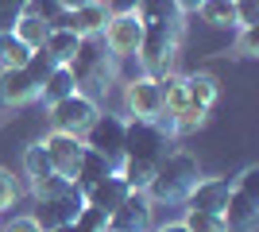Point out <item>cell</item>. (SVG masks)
I'll use <instances>...</instances> for the list:
<instances>
[{
    "label": "cell",
    "instance_id": "30bf717a",
    "mask_svg": "<svg viewBox=\"0 0 259 232\" xmlns=\"http://www.w3.org/2000/svg\"><path fill=\"white\" fill-rule=\"evenodd\" d=\"M101 39H105V47L112 51L116 62L136 58V55H140V43H143V23H140V16H136V12H128V16H108Z\"/></svg>",
    "mask_w": 259,
    "mask_h": 232
},
{
    "label": "cell",
    "instance_id": "1f68e13d",
    "mask_svg": "<svg viewBox=\"0 0 259 232\" xmlns=\"http://www.w3.org/2000/svg\"><path fill=\"white\" fill-rule=\"evenodd\" d=\"M108 8V16H128V12H136L140 8V0H101Z\"/></svg>",
    "mask_w": 259,
    "mask_h": 232
},
{
    "label": "cell",
    "instance_id": "277c9868",
    "mask_svg": "<svg viewBox=\"0 0 259 232\" xmlns=\"http://www.w3.org/2000/svg\"><path fill=\"white\" fill-rule=\"evenodd\" d=\"M197 182H201V166H197V159L190 151H170L159 166H155L151 186H147V198L162 201V205H182Z\"/></svg>",
    "mask_w": 259,
    "mask_h": 232
},
{
    "label": "cell",
    "instance_id": "2e32d148",
    "mask_svg": "<svg viewBox=\"0 0 259 232\" xmlns=\"http://www.w3.org/2000/svg\"><path fill=\"white\" fill-rule=\"evenodd\" d=\"M132 190H128V182L120 178V170H112L108 178H101L97 186H89L85 190V205H93V209H105V213H112L120 205V201L128 198Z\"/></svg>",
    "mask_w": 259,
    "mask_h": 232
},
{
    "label": "cell",
    "instance_id": "7402d4cb",
    "mask_svg": "<svg viewBox=\"0 0 259 232\" xmlns=\"http://www.w3.org/2000/svg\"><path fill=\"white\" fill-rule=\"evenodd\" d=\"M70 93H77V85H74V74H70V66H54L51 74H47L43 89H39V101H43L47 109H51L54 101L70 97Z\"/></svg>",
    "mask_w": 259,
    "mask_h": 232
},
{
    "label": "cell",
    "instance_id": "836d02e7",
    "mask_svg": "<svg viewBox=\"0 0 259 232\" xmlns=\"http://www.w3.org/2000/svg\"><path fill=\"white\" fill-rule=\"evenodd\" d=\"M155 232H186V224L178 221V224H162V228H155Z\"/></svg>",
    "mask_w": 259,
    "mask_h": 232
},
{
    "label": "cell",
    "instance_id": "d4e9b609",
    "mask_svg": "<svg viewBox=\"0 0 259 232\" xmlns=\"http://www.w3.org/2000/svg\"><path fill=\"white\" fill-rule=\"evenodd\" d=\"M54 232H108V213L85 205V209L77 213L70 224H62V228H54Z\"/></svg>",
    "mask_w": 259,
    "mask_h": 232
},
{
    "label": "cell",
    "instance_id": "8992f818",
    "mask_svg": "<svg viewBox=\"0 0 259 232\" xmlns=\"http://www.w3.org/2000/svg\"><path fill=\"white\" fill-rule=\"evenodd\" d=\"M170 151H174L170 132H166L159 120H128L124 124V159L159 166Z\"/></svg>",
    "mask_w": 259,
    "mask_h": 232
},
{
    "label": "cell",
    "instance_id": "ac0fdd59",
    "mask_svg": "<svg viewBox=\"0 0 259 232\" xmlns=\"http://www.w3.org/2000/svg\"><path fill=\"white\" fill-rule=\"evenodd\" d=\"M112 170H116V166L108 163V159H105V155H101V151H93V147H85V155H81V166H77L74 182H77V190L85 194L89 186H97L101 178H108V174H112Z\"/></svg>",
    "mask_w": 259,
    "mask_h": 232
},
{
    "label": "cell",
    "instance_id": "f1b7e54d",
    "mask_svg": "<svg viewBox=\"0 0 259 232\" xmlns=\"http://www.w3.org/2000/svg\"><path fill=\"white\" fill-rule=\"evenodd\" d=\"M16 201H20V186H16L12 170H4V166H0V209H12Z\"/></svg>",
    "mask_w": 259,
    "mask_h": 232
},
{
    "label": "cell",
    "instance_id": "52a82bcc",
    "mask_svg": "<svg viewBox=\"0 0 259 232\" xmlns=\"http://www.w3.org/2000/svg\"><path fill=\"white\" fill-rule=\"evenodd\" d=\"M225 228L228 232H255L259 228V166H248L240 182L228 194L225 205Z\"/></svg>",
    "mask_w": 259,
    "mask_h": 232
},
{
    "label": "cell",
    "instance_id": "cb8c5ba5",
    "mask_svg": "<svg viewBox=\"0 0 259 232\" xmlns=\"http://www.w3.org/2000/svg\"><path fill=\"white\" fill-rule=\"evenodd\" d=\"M12 35H16V39H20L23 47H31V51H39V47H43V39L51 35V27H47L43 20H35V16H27V12H23L20 20L12 23Z\"/></svg>",
    "mask_w": 259,
    "mask_h": 232
},
{
    "label": "cell",
    "instance_id": "d6a6232c",
    "mask_svg": "<svg viewBox=\"0 0 259 232\" xmlns=\"http://www.w3.org/2000/svg\"><path fill=\"white\" fill-rule=\"evenodd\" d=\"M58 4H62V8L70 12V8H81V4H93V0H58Z\"/></svg>",
    "mask_w": 259,
    "mask_h": 232
},
{
    "label": "cell",
    "instance_id": "9c48e42d",
    "mask_svg": "<svg viewBox=\"0 0 259 232\" xmlns=\"http://www.w3.org/2000/svg\"><path fill=\"white\" fill-rule=\"evenodd\" d=\"M97 112H101L97 101H89L85 93H70V97H62V101L51 105V124H54V132L81 135L89 124L97 120Z\"/></svg>",
    "mask_w": 259,
    "mask_h": 232
},
{
    "label": "cell",
    "instance_id": "d6986e66",
    "mask_svg": "<svg viewBox=\"0 0 259 232\" xmlns=\"http://www.w3.org/2000/svg\"><path fill=\"white\" fill-rule=\"evenodd\" d=\"M194 12L209 23V27H225V31H236V27H240L236 0H201Z\"/></svg>",
    "mask_w": 259,
    "mask_h": 232
},
{
    "label": "cell",
    "instance_id": "603a6c76",
    "mask_svg": "<svg viewBox=\"0 0 259 232\" xmlns=\"http://www.w3.org/2000/svg\"><path fill=\"white\" fill-rule=\"evenodd\" d=\"M31 55H35V51H31V47H23L12 31H0V70L27 66V58H31Z\"/></svg>",
    "mask_w": 259,
    "mask_h": 232
},
{
    "label": "cell",
    "instance_id": "7c38bea8",
    "mask_svg": "<svg viewBox=\"0 0 259 232\" xmlns=\"http://www.w3.org/2000/svg\"><path fill=\"white\" fill-rule=\"evenodd\" d=\"M151 213H155V201L143 190H132L108 213V232H151Z\"/></svg>",
    "mask_w": 259,
    "mask_h": 232
},
{
    "label": "cell",
    "instance_id": "7a4b0ae2",
    "mask_svg": "<svg viewBox=\"0 0 259 232\" xmlns=\"http://www.w3.org/2000/svg\"><path fill=\"white\" fill-rule=\"evenodd\" d=\"M70 74H74V85L77 93H85L89 101H105L108 85H112V77H116V58H112V51L105 47V39L101 35H89V39H81L74 51V58H70Z\"/></svg>",
    "mask_w": 259,
    "mask_h": 232
},
{
    "label": "cell",
    "instance_id": "ffe728a7",
    "mask_svg": "<svg viewBox=\"0 0 259 232\" xmlns=\"http://www.w3.org/2000/svg\"><path fill=\"white\" fill-rule=\"evenodd\" d=\"M186 97H190V105H197V109H213L217 97H221V89H217V77L209 74H186Z\"/></svg>",
    "mask_w": 259,
    "mask_h": 232
},
{
    "label": "cell",
    "instance_id": "f546056e",
    "mask_svg": "<svg viewBox=\"0 0 259 232\" xmlns=\"http://www.w3.org/2000/svg\"><path fill=\"white\" fill-rule=\"evenodd\" d=\"M23 4L27 0H0V31H12V23L23 16Z\"/></svg>",
    "mask_w": 259,
    "mask_h": 232
},
{
    "label": "cell",
    "instance_id": "e0dca14e",
    "mask_svg": "<svg viewBox=\"0 0 259 232\" xmlns=\"http://www.w3.org/2000/svg\"><path fill=\"white\" fill-rule=\"evenodd\" d=\"M77 39L74 31H66V27H51V35L43 39V51L47 58H51V66H70V58H74V51H77Z\"/></svg>",
    "mask_w": 259,
    "mask_h": 232
},
{
    "label": "cell",
    "instance_id": "5b68a950",
    "mask_svg": "<svg viewBox=\"0 0 259 232\" xmlns=\"http://www.w3.org/2000/svg\"><path fill=\"white\" fill-rule=\"evenodd\" d=\"M51 58L43 51H35L27 58V66L20 70H0V105L4 109H16V105H27V101H39V89H43L47 74H51Z\"/></svg>",
    "mask_w": 259,
    "mask_h": 232
},
{
    "label": "cell",
    "instance_id": "ba28073f",
    "mask_svg": "<svg viewBox=\"0 0 259 232\" xmlns=\"http://www.w3.org/2000/svg\"><path fill=\"white\" fill-rule=\"evenodd\" d=\"M124 124L128 120H120V116H112V112H97V120L81 132L85 135L81 144L93 147V151H101L112 166H120L124 163Z\"/></svg>",
    "mask_w": 259,
    "mask_h": 232
},
{
    "label": "cell",
    "instance_id": "6da1fadb",
    "mask_svg": "<svg viewBox=\"0 0 259 232\" xmlns=\"http://www.w3.org/2000/svg\"><path fill=\"white\" fill-rule=\"evenodd\" d=\"M143 23V43H140V66L147 77H159L174 66L178 47H182V31H186V12L174 0H140L136 8Z\"/></svg>",
    "mask_w": 259,
    "mask_h": 232
},
{
    "label": "cell",
    "instance_id": "4316f807",
    "mask_svg": "<svg viewBox=\"0 0 259 232\" xmlns=\"http://www.w3.org/2000/svg\"><path fill=\"white\" fill-rule=\"evenodd\" d=\"M23 12H27V16H35V20H43L47 27H58V20H62V4H58V0H27V4H23Z\"/></svg>",
    "mask_w": 259,
    "mask_h": 232
},
{
    "label": "cell",
    "instance_id": "44dd1931",
    "mask_svg": "<svg viewBox=\"0 0 259 232\" xmlns=\"http://www.w3.org/2000/svg\"><path fill=\"white\" fill-rule=\"evenodd\" d=\"M23 174H27V182L35 186H43V182H51L54 178V166H51V155H47L43 144H31L27 151H23Z\"/></svg>",
    "mask_w": 259,
    "mask_h": 232
},
{
    "label": "cell",
    "instance_id": "5bb4252c",
    "mask_svg": "<svg viewBox=\"0 0 259 232\" xmlns=\"http://www.w3.org/2000/svg\"><path fill=\"white\" fill-rule=\"evenodd\" d=\"M105 23H108V8L101 4V0H93V4H81V8L62 12L58 27L74 31L77 39H89V35H101V31H105Z\"/></svg>",
    "mask_w": 259,
    "mask_h": 232
},
{
    "label": "cell",
    "instance_id": "4fadbf2b",
    "mask_svg": "<svg viewBox=\"0 0 259 232\" xmlns=\"http://www.w3.org/2000/svg\"><path fill=\"white\" fill-rule=\"evenodd\" d=\"M43 147L51 155V166L58 178H70L74 182L77 166H81V155H85V144H81V135H70V132H51L43 135Z\"/></svg>",
    "mask_w": 259,
    "mask_h": 232
},
{
    "label": "cell",
    "instance_id": "8fae6325",
    "mask_svg": "<svg viewBox=\"0 0 259 232\" xmlns=\"http://www.w3.org/2000/svg\"><path fill=\"white\" fill-rule=\"evenodd\" d=\"M124 105H128L132 120H159L162 124V85L159 77H132L124 85Z\"/></svg>",
    "mask_w": 259,
    "mask_h": 232
},
{
    "label": "cell",
    "instance_id": "83f0119b",
    "mask_svg": "<svg viewBox=\"0 0 259 232\" xmlns=\"http://www.w3.org/2000/svg\"><path fill=\"white\" fill-rule=\"evenodd\" d=\"M236 51L244 58H255L259 55V23H248V27H236Z\"/></svg>",
    "mask_w": 259,
    "mask_h": 232
},
{
    "label": "cell",
    "instance_id": "3957f363",
    "mask_svg": "<svg viewBox=\"0 0 259 232\" xmlns=\"http://www.w3.org/2000/svg\"><path fill=\"white\" fill-rule=\"evenodd\" d=\"M31 194H35V221H39L43 232H54L62 224H70L77 213L85 209V194L77 190V182L58 178V174L51 182H43V186H35Z\"/></svg>",
    "mask_w": 259,
    "mask_h": 232
},
{
    "label": "cell",
    "instance_id": "484cf974",
    "mask_svg": "<svg viewBox=\"0 0 259 232\" xmlns=\"http://www.w3.org/2000/svg\"><path fill=\"white\" fill-rule=\"evenodd\" d=\"M186 232H228L225 228V217L217 213H201V209H186Z\"/></svg>",
    "mask_w": 259,
    "mask_h": 232
},
{
    "label": "cell",
    "instance_id": "9a60e30c",
    "mask_svg": "<svg viewBox=\"0 0 259 232\" xmlns=\"http://www.w3.org/2000/svg\"><path fill=\"white\" fill-rule=\"evenodd\" d=\"M228 194H232V182H228V178H201V182L190 190L186 205H190V209H201V213H217V217H225Z\"/></svg>",
    "mask_w": 259,
    "mask_h": 232
},
{
    "label": "cell",
    "instance_id": "4dcf8cb0",
    "mask_svg": "<svg viewBox=\"0 0 259 232\" xmlns=\"http://www.w3.org/2000/svg\"><path fill=\"white\" fill-rule=\"evenodd\" d=\"M0 232H43V228H39V221H35V217H12Z\"/></svg>",
    "mask_w": 259,
    "mask_h": 232
}]
</instances>
